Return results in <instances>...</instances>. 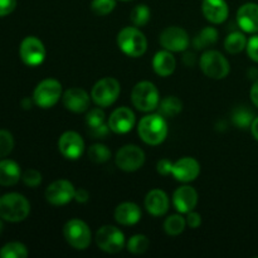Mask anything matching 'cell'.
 Masks as SVG:
<instances>
[{
    "label": "cell",
    "instance_id": "cell-42",
    "mask_svg": "<svg viewBox=\"0 0 258 258\" xmlns=\"http://www.w3.org/2000/svg\"><path fill=\"white\" fill-rule=\"evenodd\" d=\"M75 199H76V202H78V203H86V202L90 199V194H88V191L86 190V189L80 188L76 190Z\"/></svg>",
    "mask_w": 258,
    "mask_h": 258
},
{
    "label": "cell",
    "instance_id": "cell-8",
    "mask_svg": "<svg viewBox=\"0 0 258 258\" xmlns=\"http://www.w3.org/2000/svg\"><path fill=\"white\" fill-rule=\"evenodd\" d=\"M66 241L76 249H86L91 243V231L87 224L81 219H71L63 227Z\"/></svg>",
    "mask_w": 258,
    "mask_h": 258
},
{
    "label": "cell",
    "instance_id": "cell-5",
    "mask_svg": "<svg viewBox=\"0 0 258 258\" xmlns=\"http://www.w3.org/2000/svg\"><path fill=\"white\" fill-rule=\"evenodd\" d=\"M201 68L204 75L213 80H222L228 76L231 66L227 58L217 50H207L201 57Z\"/></svg>",
    "mask_w": 258,
    "mask_h": 258
},
{
    "label": "cell",
    "instance_id": "cell-17",
    "mask_svg": "<svg viewBox=\"0 0 258 258\" xmlns=\"http://www.w3.org/2000/svg\"><path fill=\"white\" fill-rule=\"evenodd\" d=\"M63 105L67 110L72 112L81 113L85 112L90 107V96L85 90L78 87L68 88L63 93Z\"/></svg>",
    "mask_w": 258,
    "mask_h": 258
},
{
    "label": "cell",
    "instance_id": "cell-40",
    "mask_svg": "<svg viewBox=\"0 0 258 258\" xmlns=\"http://www.w3.org/2000/svg\"><path fill=\"white\" fill-rule=\"evenodd\" d=\"M156 170H158L160 175H169V174H171V170H173V163L168 160V159H161L156 164Z\"/></svg>",
    "mask_w": 258,
    "mask_h": 258
},
{
    "label": "cell",
    "instance_id": "cell-33",
    "mask_svg": "<svg viewBox=\"0 0 258 258\" xmlns=\"http://www.w3.org/2000/svg\"><path fill=\"white\" fill-rule=\"evenodd\" d=\"M150 242L144 234H135L127 242V249L134 254H143L148 251Z\"/></svg>",
    "mask_w": 258,
    "mask_h": 258
},
{
    "label": "cell",
    "instance_id": "cell-7",
    "mask_svg": "<svg viewBox=\"0 0 258 258\" xmlns=\"http://www.w3.org/2000/svg\"><path fill=\"white\" fill-rule=\"evenodd\" d=\"M121 86L116 78L106 77L98 81L92 88L91 97L100 107H108L116 102L120 96Z\"/></svg>",
    "mask_w": 258,
    "mask_h": 258
},
{
    "label": "cell",
    "instance_id": "cell-45",
    "mask_svg": "<svg viewBox=\"0 0 258 258\" xmlns=\"http://www.w3.org/2000/svg\"><path fill=\"white\" fill-rule=\"evenodd\" d=\"M30 106H32V101H30L29 98H24V100L22 101V107L25 108V110L30 108Z\"/></svg>",
    "mask_w": 258,
    "mask_h": 258
},
{
    "label": "cell",
    "instance_id": "cell-22",
    "mask_svg": "<svg viewBox=\"0 0 258 258\" xmlns=\"http://www.w3.org/2000/svg\"><path fill=\"white\" fill-rule=\"evenodd\" d=\"M145 208L151 216L161 217L168 212L169 198L160 189H153L146 194Z\"/></svg>",
    "mask_w": 258,
    "mask_h": 258
},
{
    "label": "cell",
    "instance_id": "cell-24",
    "mask_svg": "<svg viewBox=\"0 0 258 258\" xmlns=\"http://www.w3.org/2000/svg\"><path fill=\"white\" fill-rule=\"evenodd\" d=\"M175 67L176 60L170 50H160L154 55L153 68L156 75L161 76V77H168V76L173 75Z\"/></svg>",
    "mask_w": 258,
    "mask_h": 258
},
{
    "label": "cell",
    "instance_id": "cell-1",
    "mask_svg": "<svg viewBox=\"0 0 258 258\" xmlns=\"http://www.w3.org/2000/svg\"><path fill=\"white\" fill-rule=\"evenodd\" d=\"M30 204L19 193H8L0 197V217L12 223L22 222L29 216Z\"/></svg>",
    "mask_w": 258,
    "mask_h": 258
},
{
    "label": "cell",
    "instance_id": "cell-35",
    "mask_svg": "<svg viewBox=\"0 0 258 258\" xmlns=\"http://www.w3.org/2000/svg\"><path fill=\"white\" fill-rule=\"evenodd\" d=\"M116 0H92L91 3V9L96 15H107L115 9Z\"/></svg>",
    "mask_w": 258,
    "mask_h": 258
},
{
    "label": "cell",
    "instance_id": "cell-41",
    "mask_svg": "<svg viewBox=\"0 0 258 258\" xmlns=\"http://www.w3.org/2000/svg\"><path fill=\"white\" fill-rule=\"evenodd\" d=\"M185 221H186V224H188L190 228L196 229V228H198V227L202 224V217H201V214H199V213L191 211V212H189V213H188Z\"/></svg>",
    "mask_w": 258,
    "mask_h": 258
},
{
    "label": "cell",
    "instance_id": "cell-25",
    "mask_svg": "<svg viewBox=\"0 0 258 258\" xmlns=\"http://www.w3.org/2000/svg\"><path fill=\"white\" fill-rule=\"evenodd\" d=\"M22 179L20 166L9 159L0 160V185L12 186Z\"/></svg>",
    "mask_w": 258,
    "mask_h": 258
},
{
    "label": "cell",
    "instance_id": "cell-32",
    "mask_svg": "<svg viewBox=\"0 0 258 258\" xmlns=\"http://www.w3.org/2000/svg\"><path fill=\"white\" fill-rule=\"evenodd\" d=\"M233 123L239 128H248L251 127L252 122H253L254 117H253V112L249 111L248 108L246 107H241L237 108L233 113Z\"/></svg>",
    "mask_w": 258,
    "mask_h": 258
},
{
    "label": "cell",
    "instance_id": "cell-44",
    "mask_svg": "<svg viewBox=\"0 0 258 258\" xmlns=\"http://www.w3.org/2000/svg\"><path fill=\"white\" fill-rule=\"evenodd\" d=\"M251 131H252V135H253L254 139L258 141V117L254 118L253 122H252Z\"/></svg>",
    "mask_w": 258,
    "mask_h": 258
},
{
    "label": "cell",
    "instance_id": "cell-28",
    "mask_svg": "<svg viewBox=\"0 0 258 258\" xmlns=\"http://www.w3.org/2000/svg\"><path fill=\"white\" fill-rule=\"evenodd\" d=\"M247 47V39L241 32H233L226 38L224 42V48L231 54H237L241 53L244 48Z\"/></svg>",
    "mask_w": 258,
    "mask_h": 258
},
{
    "label": "cell",
    "instance_id": "cell-47",
    "mask_svg": "<svg viewBox=\"0 0 258 258\" xmlns=\"http://www.w3.org/2000/svg\"><path fill=\"white\" fill-rule=\"evenodd\" d=\"M122 2H130V0H122Z\"/></svg>",
    "mask_w": 258,
    "mask_h": 258
},
{
    "label": "cell",
    "instance_id": "cell-12",
    "mask_svg": "<svg viewBox=\"0 0 258 258\" xmlns=\"http://www.w3.org/2000/svg\"><path fill=\"white\" fill-rule=\"evenodd\" d=\"M76 189L71 181L59 179L50 184L45 190V199L53 206H64L75 199Z\"/></svg>",
    "mask_w": 258,
    "mask_h": 258
},
{
    "label": "cell",
    "instance_id": "cell-39",
    "mask_svg": "<svg viewBox=\"0 0 258 258\" xmlns=\"http://www.w3.org/2000/svg\"><path fill=\"white\" fill-rule=\"evenodd\" d=\"M17 7V0H0V18L7 17L14 12Z\"/></svg>",
    "mask_w": 258,
    "mask_h": 258
},
{
    "label": "cell",
    "instance_id": "cell-15",
    "mask_svg": "<svg viewBox=\"0 0 258 258\" xmlns=\"http://www.w3.org/2000/svg\"><path fill=\"white\" fill-rule=\"evenodd\" d=\"M199 173H201V165L193 158H181L173 163L171 174L178 181L189 183V181L196 180Z\"/></svg>",
    "mask_w": 258,
    "mask_h": 258
},
{
    "label": "cell",
    "instance_id": "cell-16",
    "mask_svg": "<svg viewBox=\"0 0 258 258\" xmlns=\"http://www.w3.org/2000/svg\"><path fill=\"white\" fill-rule=\"evenodd\" d=\"M135 115L127 107H118L108 118L110 130L115 134H126L133 130L135 125Z\"/></svg>",
    "mask_w": 258,
    "mask_h": 258
},
{
    "label": "cell",
    "instance_id": "cell-30",
    "mask_svg": "<svg viewBox=\"0 0 258 258\" xmlns=\"http://www.w3.org/2000/svg\"><path fill=\"white\" fill-rule=\"evenodd\" d=\"M185 226V219L181 216H179V214H174V216L166 218L165 223H164V229H165V232L169 236H179V234L184 232Z\"/></svg>",
    "mask_w": 258,
    "mask_h": 258
},
{
    "label": "cell",
    "instance_id": "cell-46",
    "mask_svg": "<svg viewBox=\"0 0 258 258\" xmlns=\"http://www.w3.org/2000/svg\"><path fill=\"white\" fill-rule=\"evenodd\" d=\"M3 232V222H2V217H0V234Z\"/></svg>",
    "mask_w": 258,
    "mask_h": 258
},
{
    "label": "cell",
    "instance_id": "cell-9",
    "mask_svg": "<svg viewBox=\"0 0 258 258\" xmlns=\"http://www.w3.org/2000/svg\"><path fill=\"white\" fill-rule=\"evenodd\" d=\"M98 248L107 253H118L125 246V236L115 226H103L96 233Z\"/></svg>",
    "mask_w": 258,
    "mask_h": 258
},
{
    "label": "cell",
    "instance_id": "cell-26",
    "mask_svg": "<svg viewBox=\"0 0 258 258\" xmlns=\"http://www.w3.org/2000/svg\"><path fill=\"white\" fill-rule=\"evenodd\" d=\"M159 112L164 117H174L183 108V103L175 96H168L159 102Z\"/></svg>",
    "mask_w": 258,
    "mask_h": 258
},
{
    "label": "cell",
    "instance_id": "cell-4",
    "mask_svg": "<svg viewBox=\"0 0 258 258\" xmlns=\"http://www.w3.org/2000/svg\"><path fill=\"white\" fill-rule=\"evenodd\" d=\"M131 101H133L134 106L143 112L155 110L160 102L158 88L149 81L136 83L131 92Z\"/></svg>",
    "mask_w": 258,
    "mask_h": 258
},
{
    "label": "cell",
    "instance_id": "cell-10",
    "mask_svg": "<svg viewBox=\"0 0 258 258\" xmlns=\"http://www.w3.org/2000/svg\"><path fill=\"white\" fill-rule=\"evenodd\" d=\"M19 54L24 64L29 67H37L45 59L44 44L38 38L27 37L20 43Z\"/></svg>",
    "mask_w": 258,
    "mask_h": 258
},
{
    "label": "cell",
    "instance_id": "cell-19",
    "mask_svg": "<svg viewBox=\"0 0 258 258\" xmlns=\"http://www.w3.org/2000/svg\"><path fill=\"white\" fill-rule=\"evenodd\" d=\"M237 23L239 28L246 33L258 32V5L247 3L242 5L237 12Z\"/></svg>",
    "mask_w": 258,
    "mask_h": 258
},
{
    "label": "cell",
    "instance_id": "cell-2",
    "mask_svg": "<svg viewBox=\"0 0 258 258\" xmlns=\"http://www.w3.org/2000/svg\"><path fill=\"white\" fill-rule=\"evenodd\" d=\"M138 133L141 140L148 145H159L168 135V123L161 115H149L140 120Z\"/></svg>",
    "mask_w": 258,
    "mask_h": 258
},
{
    "label": "cell",
    "instance_id": "cell-6",
    "mask_svg": "<svg viewBox=\"0 0 258 258\" xmlns=\"http://www.w3.org/2000/svg\"><path fill=\"white\" fill-rule=\"evenodd\" d=\"M62 97V85L57 80L47 78L38 83L33 92V101L42 108H50Z\"/></svg>",
    "mask_w": 258,
    "mask_h": 258
},
{
    "label": "cell",
    "instance_id": "cell-3",
    "mask_svg": "<svg viewBox=\"0 0 258 258\" xmlns=\"http://www.w3.org/2000/svg\"><path fill=\"white\" fill-rule=\"evenodd\" d=\"M117 45L130 57H141L146 52L148 40L144 33L136 27H126L118 33Z\"/></svg>",
    "mask_w": 258,
    "mask_h": 258
},
{
    "label": "cell",
    "instance_id": "cell-38",
    "mask_svg": "<svg viewBox=\"0 0 258 258\" xmlns=\"http://www.w3.org/2000/svg\"><path fill=\"white\" fill-rule=\"evenodd\" d=\"M247 53H248L249 58L254 62L258 63V35H254L251 39L247 40Z\"/></svg>",
    "mask_w": 258,
    "mask_h": 258
},
{
    "label": "cell",
    "instance_id": "cell-14",
    "mask_svg": "<svg viewBox=\"0 0 258 258\" xmlns=\"http://www.w3.org/2000/svg\"><path fill=\"white\" fill-rule=\"evenodd\" d=\"M58 149L64 158L76 160L83 154L85 141L81 138L80 134L75 133V131H67L59 138Z\"/></svg>",
    "mask_w": 258,
    "mask_h": 258
},
{
    "label": "cell",
    "instance_id": "cell-13",
    "mask_svg": "<svg viewBox=\"0 0 258 258\" xmlns=\"http://www.w3.org/2000/svg\"><path fill=\"white\" fill-rule=\"evenodd\" d=\"M160 44L170 52H183L189 45V35L183 28L168 27L161 32Z\"/></svg>",
    "mask_w": 258,
    "mask_h": 258
},
{
    "label": "cell",
    "instance_id": "cell-21",
    "mask_svg": "<svg viewBox=\"0 0 258 258\" xmlns=\"http://www.w3.org/2000/svg\"><path fill=\"white\" fill-rule=\"evenodd\" d=\"M86 125L88 133L95 139H103L107 136L110 126L105 122V112L100 108H93L86 116Z\"/></svg>",
    "mask_w": 258,
    "mask_h": 258
},
{
    "label": "cell",
    "instance_id": "cell-20",
    "mask_svg": "<svg viewBox=\"0 0 258 258\" xmlns=\"http://www.w3.org/2000/svg\"><path fill=\"white\" fill-rule=\"evenodd\" d=\"M202 12L208 22L221 24L228 18L229 9L224 0H203Z\"/></svg>",
    "mask_w": 258,
    "mask_h": 258
},
{
    "label": "cell",
    "instance_id": "cell-27",
    "mask_svg": "<svg viewBox=\"0 0 258 258\" xmlns=\"http://www.w3.org/2000/svg\"><path fill=\"white\" fill-rule=\"evenodd\" d=\"M217 40H218V32L216 28L207 27L201 33H198V35L194 38L193 43L197 49H204V48L216 44Z\"/></svg>",
    "mask_w": 258,
    "mask_h": 258
},
{
    "label": "cell",
    "instance_id": "cell-36",
    "mask_svg": "<svg viewBox=\"0 0 258 258\" xmlns=\"http://www.w3.org/2000/svg\"><path fill=\"white\" fill-rule=\"evenodd\" d=\"M14 148V138L7 130H0V159L12 153Z\"/></svg>",
    "mask_w": 258,
    "mask_h": 258
},
{
    "label": "cell",
    "instance_id": "cell-37",
    "mask_svg": "<svg viewBox=\"0 0 258 258\" xmlns=\"http://www.w3.org/2000/svg\"><path fill=\"white\" fill-rule=\"evenodd\" d=\"M22 180L24 181L25 185L35 188L42 183V174L35 169H28L22 174Z\"/></svg>",
    "mask_w": 258,
    "mask_h": 258
},
{
    "label": "cell",
    "instance_id": "cell-11",
    "mask_svg": "<svg viewBox=\"0 0 258 258\" xmlns=\"http://www.w3.org/2000/svg\"><path fill=\"white\" fill-rule=\"evenodd\" d=\"M116 165L123 171H136L145 163V154L139 146L126 145L116 154Z\"/></svg>",
    "mask_w": 258,
    "mask_h": 258
},
{
    "label": "cell",
    "instance_id": "cell-23",
    "mask_svg": "<svg viewBox=\"0 0 258 258\" xmlns=\"http://www.w3.org/2000/svg\"><path fill=\"white\" fill-rule=\"evenodd\" d=\"M141 218V211L138 204L125 202L117 206L115 211V219L122 226H134Z\"/></svg>",
    "mask_w": 258,
    "mask_h": 258
},
{
    "label": "cell",
    "instance_id": "cell-43",
    "mask_svg": "<svg viewBox=\"0 0 258 258\" xmlns=\"http://www.w3.org/2000/svg\"><path fill=\"white\" fill-rule=\"evenodd\" d=\"M251 100L253 102V105L258 107V80L253 83L251 88Z\"/></svg>",
    "mask_w": 258,
    "mask_h": 258
},
{
    "label": "cell",
    "instance_id": "cell-31",
    "mask_svg": "<svg viewBox=\"0 0 258 258\" xmlns=\"http://www.w3.org/2000/svg\"><path fill=\"white\" fill-rule=\"evenodd\" d=\"M151 17V12L148 5L140 4L136 5L130 14V19L135 27H144L149 23Z\"/></svg>",
    "mask_w": 258,
    "mask_h": 258
},
{
    "label": "cell",
    "instance_id": "cell-34",
    "mask_svg": "<svg viewBox=\"0 0 258 258\" xmlns=\"http://www.w3.org/2000/svg\"><path fill=\"white\" fill-rule=\"evenodd\" d=\"M88 158H90L91 161H93L96 164L106 163L111 158V151L108 150V148L106 145L95 144L88 150Z\"/></svg>",
    "mask_w": 258,
    "mask_h": 258
},
{
    "label": "cell",
    "instance_id": "cell-29",
    "mask_svg": "<svg viewBox=\"0 0 258 258\" xmlns=\"http://www.w3.org/2000/svg\"><path fill=\"white\" fill-rule=\"evenodd\" d=\"M28 256V249L20 242H10L0 249L2 258H25Z\"/></svg>",
    "mask_w": 258,
    "mask_h": 258
},
{
    "label": "cell",
    "instance_id": "cell-18",
    "mask_svg": "<svg viewBox=\"0 0 258 258\" xmlns=\"http://www.w3.org/2000/svg\"><path fill=\"white\" fill-rule=\"evenodd\" d=\"M174 207L179 213H186L193 211L198 203V193L191 186L184 185L175 190L173 196Z\"/></svg>",
    "mask_w": 258,
    "mask_h": 258
}]
</instances>
